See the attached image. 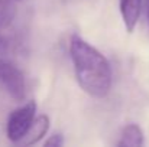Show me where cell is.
<instances>
[{
	"label": "cell",
	"instance_id": "4",
	"mask_svg": "<svg viewBox=\"0 0 149 147\" xmlns=\"http://www.w3.org/2000/svg\"><path fill=\"white\" fill-rule=\"evenodd\" d=\"M119 10L127 33H133L142 13V0H119Z\"/></svg>",
	"mask_w": 149,
	"mask_h": 147
},
{
	"label": "cell",
	"instance_id": "2",
	"mask_svg": "<svg viewBox=\"0 0 149 147\" xmlns=\"http://www.w3.org/2000/svg\"><path fill=\"white\" fill-rule=\"evenodd\" d=\"M36 117V102L28 101L23 105L13 110L7 118L6 124V136L12 143L19 144L20 140L29 131L33 120Z\"/></svg>",
	"mask_w": 149,
	"mask_h": 147
},
{
	"label": "cell",
	"instance_id": "3",
	"mask_svg": "<svg viewBox=\"0 0 149 147\" xmlns=\"http://www.w3.org/2000/svg\"><path fill=\"white\" fill-rule=\"evenodd\" d=\"M0 87L16 102L26 98V82L22 71L10 61L0 56Z\"/></svg>",
	"mask_w": 149,
	"mask_h": 147
},
{
	"label": "cell",
	"instance_id": "9",
	"mask_svg": "<svg viewBox=\"0 0 149 147\" xmlns=\"http://www.w3.org/2000/svg\"><path fill=\"white\" fill-rule=\"evenodd\" d=\"M7 52H9V43H7V41L3 38V35H0V56L7 55Z\"/></svg>",
	"mask_w": 149,
	"mask_h": 147
},
{
	"label": "cell",
	"instance_id": "10",
	"mask_svg": "<svg viewBox=\"0 0 149 147\" xmlns=\"http://www.w3.org/2000/svg\"><path fill=\"white\" fill-rule=\"evenodd\" d=\"M146 16H148V23H149V0H146Z\"/></svg>",
	"mask_w": 149,
	"mask_h": 147
},
{
	"label": "cell",
	"instance_id": "1",
	"mask_svg": "<svg viewBox=\"0 0 149 147\" xmlns=\"http://www.w3.org/2000/svg\"><path fill=\"white\" fill-rule=\"evenodd\" d=\"M70 56L80 88L93 98L107 97L113 85V71L107 58L78 35L70 39Z\"/></svg>",
	"mask_w": 149,
	"mask_h": 147
},
{
	"label": "cell",
	"instance_id": "11",
	"mask_svg": "<svg viewBox=\"0 0 149 147\" xmlns=\"http://www.w3.org/2000/svg\"><path fill=\"white\" fill-rule=\"evenodd\" d=\"M16 1H20V0H16Z\"/></svg>",
	"mask_w": 149,
	"mask_h": 147
},
{
	"label": "cell",
	"instance_id": "7",
	"mask_svg": "<svg viewBox=\"0 0 149 147\" xmlns=\"http://www.w3.org/2000/svg\"><path fill=\"white\" fill-rule=\"evenodd\" d=\"M16 0H0V29L7 28L16 16Z\"/></svg>",
	"mask_w": 149,
	"mask_h": 147
},
{
	"label": "cell",
	"instance_id": "5",
	"mask_svg": "<svg viewBox=\"0 0 149 147\" xmlns=\"http://www.w3.org/2000/svg\"><path fill=\"white\" fill-rule=\"evenodd\" d=\"M49 130V117L47 114H39L38 117H35L29 131L26 133V136L20 140L19 144L23 146H33L36 143H39L48 133Z\"/></svg>",
	"mask_w": 149,
	"mask_h": 147
},
{
	"label": "cell",
	"instance_id": "6",
	"mask_svg": "<svg viewBox=\"0 0 149 147\" xmlns=\"http://www.w3.org/2000/svg\"><path fill=\"white\" fill-rule=\"evenodd\" d=\"M117 144L122 147H141L145 144V136H143V131L142 128L132 123V124H127L123 130H122V134H120V140L117 141Z\"/></svg>",
	"mask_w": 149,
	"mask_h": 147
},
{
	"label": "cell",
	"instance_id": "8",
	"mask_svg": "<svg viewBox=\"0 0 149 147\" xmlns=\"http://www.w3.org/2000/svg\"><path fill=\"white\" fill-rule=\"evenodd\" d=\"M65 140H64V136L61 133H54L51 134L49 137L44 141V146L45 147H61L64 146Z\"/></svg>",
	"mask_w": 149,
	"mask_h": 147
}]
</instances>
